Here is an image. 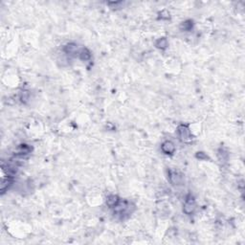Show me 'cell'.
Instances as JSON below:
<instances>
[{
    "label": "cell",
    "mask_w": 245,
    "mask_h": 245,
    "mask_svg": "<svg viewBox=\"0 0 245 245\" xmlns=\"http://www.w3.org/2000/svg\"><path fill=\"white\" fill-rule=\"evenodd\" d=\"M156 47L159 49H166L168 47V40L165 37L159 38L156 42Z\"/></svg>",
    "instance_id": "cell-7"
},
{
    "label": "cell",
    "mask_w": 245,
    "mask_h": 245,
    "mask_svg": "<svg viewBox=\"0 0 245 245\" xmlns=\"http://www.w3.org/2000/svg\"><path fill=\"white\" fill-rule=\"evenodd\" d=\"M29 99V93L27 91H23V93L21 95V101L22 102H26Z\"/></svg>",
    "instance_id": "cell-10"
},
{
    "label": "cell",
    "mask_w": 245,
    "mask_h": 245,
    "mask_svg": "<svg viewBox=\"0 0 245 245\" xmlns=\"http://www.w3.org/2000/svg\"><path fill=\"white\" fill-rule=\"evenodd\" d=\"M195 209V202L193 198H188L184 204V208L183 211L186 213L187 215H190L191 213H194V211Z\"/></svg>",
    "instance_id": "cell-2"
},
{
    "label": "cell",
    "mask_w": 245,
    "mask_h": 245,
    "mask_svg": "<svg viewBox=\"0 0 245 245\" xmlns=\"http://www.w3.org/2000/svg\"><path fill=\"white\" fill-rule=\"evenodd\" d=\"M64 52L66 54H69V55L76 54L78 52V46L74 43H69L64 47Z\"/></svg>",
    "instance_id": "cell-4"
},
{
    "label": "cell",
    "mask_w": 245,
    "mask_h": 245,
    "mask_svg": "<svg viewBox=\"0 0 245 245\" xmlns=\"http://www.w3.org/2000/svg\"><path fill=\"white\" fill-rule=\"evenodd\" d=\"M181 176L178 174V173H170V182L173 183V184H174V185H177V184H179L180 182H181Z\"/></svg>",
    "instance_id": "cell-6"
},
{
    "label": "cell",
    "mask_w": 245,
    "mask_h": 245,
    "mask_svg": "<svg viewBox=\"0 0 245 245\" xmlns=\"http://www.w3.org/2000/svg\"><path fill=\"white\" fill-rule=\"evenodd\" d=\"M191 27H193V24L191 23V21H187V22H185V23L182 25V29H184L185 31L190 30Z\"/></svg>",
    "instance_id": "cell-9"
},
{
    "label": "cell",
    "mask_w": 245,
    "mask_h": 245,
    "mask_svg": "<svg viewBox=\"0 0 245 245\" xmlns=\"http://www.w3.org/2000/svg\"><path fill=\"white\" fill-rule=\"evenodd\" d=\"M120 202V199L118 198V196L116 195H110L108 198H107V204L108 205L109 207L113 208L115 206H117V204Z\"/></svg>",
    "instance_id": "cell-5"
},
{
    "label": "cell",
    "mask_w": 245,
    "mask_h": 245,
    "mask_svg": "<svg viewBox=\"0 0 245 245\" xmlns=\"http://www.w3.org/2000/svg\"><path fill=\"white\" fill-rule=\"evenodd\" d=\"M177 132L183 141L186 142V141L191 140V130L188 125H185V124L179 125L177 128Z\"/></svg>",
    "instance_id": "cell-1"
},
{
    "label": "cell",
    "mask_w": 245,
    "mask_h": 245,
    "mask_svg": "<svg viewBox=\"0 0 245 245\" xmlns=\"http://www.w3.org/2000/svg\"><path fill=\"white\" fill-rule=\"evenodd\" d=\"M162 151L166 154H173L175 150V145L171 141H166L162 144Z\"/></svg>",
    "instance_id": "cell-3"
},
{
    "label": "cell",
    "mask_w": 245,
    "mask_h": 245,
    "mask_svg": "<svg viewBox=\"0 0 245 245\" xmlns=\"http://www.w3.org/2000/svg\"><path fill=\"white\" fill-rule=\"evenodd\" d=\"M79 58L82 59V61H88V59L91 58V55H90V52L87 50V49H82L81 52H79Z\"/></svg>",
    "instance_id": "cell-8"
}]
</instances>
